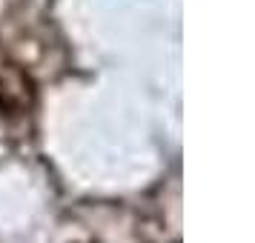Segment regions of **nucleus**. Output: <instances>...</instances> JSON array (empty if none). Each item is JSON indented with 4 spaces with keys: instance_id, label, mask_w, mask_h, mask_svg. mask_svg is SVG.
<instances>
[]
</instances>
